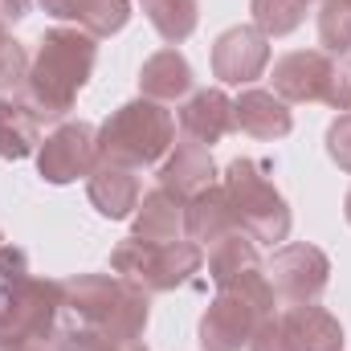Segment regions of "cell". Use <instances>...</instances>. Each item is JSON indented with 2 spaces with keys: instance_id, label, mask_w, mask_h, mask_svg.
<instances>
[{
  "instance_id": "cell-14",
  "label": "cell",
  "mask_w": 351,
  "mask_h": 351,
  "mask_svg": "<svg viewBox=\"0 0 351 351\" xmlns=\"http://www.w3.org/2000/svg\"><path fill=\"white\" fill-rule=\"evenodd\" d=\"M208 278L217 290H233V286H254V282H265L262 258H258V241L250 233H229L221 237L217 245H208Z\"/></svg>"
},
{
  "instance_id": "cell-11",
  "label": "cell",
  "mask_w": 351,
  "mask_h": 351,
  "mask_svg": "<svg viewBox=\"0 0 351 351\" xmlns=\"http://www.w3.org/2000/svg\"><path fill=\"white\" fill-rule=\"evenodd\" d=\"M269 66V37L254 25H233L213 41V78L225 86H250Z\"/></svg>"
},
{
  "instance_id": "cell-4",
  "label": "cell",
  "mask_w": 351,
  "mask_h": 351,
  "mask_svg": "<svg viewBox=\"0 0 351 351\" xmlns=\"http://www.w3.org/2000/svg\"><path fill=\"white\" fill-rule=\"evenodd\" d=\"M66 311V290L53 278H0V351L21 343H53L58 319Z\"/></svg>"
},
{
  "instance_id": "cell-12",
  "label": "cell",
  "mask_w": 351,
  "mask_h": 351,
  "mask_svg": "<svg viewBox=\"0 0 351 351\" xmlns=\"http://www.w3.org/2000/svg\"><path fill=\"white\" fill-rule=\"evenodd\" d=\"M331 70H335V58H327L323 49H294L274 62L269 82L282 102H323Z\"/></svg>"
},
{
  "instance_id": "cell-29",
  "label": "cell",
  "mask_w": 351,
  "mask_h": 351,
  "mask_svg": "<svg viewBox=\"0 0 351 351\" xmlns=\"http://www.w3.org/2000/svg\"><path fill=\"white\" fill-rule=\"evenodd\" d=\"M323 102H327L331 110H339V114H343V110H351V62H335Z\"/></svg>"
},
{
  "instance_id": "cell-25",
  "label": "cell",
  "mask_w": 351,
  "mask_h": 351,
  "mask_svg": "<svg viewBox=\"0 0 351 351\" xmlns=\"http://www.w3.org/2000/svg\"><path fill=\"white\" fill-rule=\"evenodd\" d=\"M131 12H135L131 0H86V8L78 16V29H86L94 41H102V37L123 33L127 21H131Z\"/></svg>"
},
{
  "instance_id": "cell-27",
  "label": "cell",
  "mask_w": 351,
  "mask_h": 351,
  "mask_svg": "<svg viewBox=\"0 0 351 351\" xmlns=\"http://www.w3.org/2000/svg\"><path fill=\"white\" fill-rule=\"evenodd\" d=\"M25 74H29V53L0 21V94H21Z\"/></svg>"
},
{
  "instance_id": "cell-26",
  "label": "cell",
  "mask_w": 351,
  "mask_h": 351,
  "mask_svg": "<svg viewBox=\"0 0 351 351\" xmlns=\"http://www.w3.org/2000/svg\"><path fill=\"white\" fill-rule=\"evenodd\" d=\"M53 351H152V348H143V339L119 343V339H106V335L94 331V327L74 323V327H66V331L53 335Z\"/></svg>"
},
{
  "instance_id": "cell-34",
  "label": "cell",
  "mask_w": 351,
  "mask_h": 351,
  "mask_svg": "<svg viewBox=\"0 0 351 351\" xmlns=\"http://www.w3.org/2000/svg\"><path fill=\"white\" fill-rule=\"evenodd\" d=\"M343 217H348V225H351V188H348V196H343Z\"/></svg>"
},
{
  "instance_id": "cell-32",
  "label": "cell",
  "mask_w": 351,
  "mask_h": 351,
  "mask_svg": "<svg viewBox=\"0 0 351 351\" xmlns=\"http://www.w3.org/2000/svg\"><path fill=\"white\" fill-rule=\"evenodd\" d=\"M29 4H33V0H0V21L12 25V21H21V16H29Z\"/></svg>"
},
{
  "instance_id": "cell-3",
  "label": "cell",
  "mask_w": 351,
  "mask_h": 351,
  "mask_svg": "<svg viewBox=\"0 0 351 351\" xmlns=\"http://www.w3.org/2000/svg\"><path fill=\"white\" fill-rule=\"evenodd\" d=\"M176 143V119L164 102L152 98H131L110 119L98 127V164H119V168H152L164 164V156Z\"/></svg>"
},
{
  "instance_id": "cell-13",
  "label": "cell",
  "mask_w": 351,
  "mask_h": 351,
  "mask_svg": "<svg viewBox=\"0 0 351 351\" xmlns=\"http://www.w3.org/2000/svg\"><path fill=\"white\" fill-rule=\"evenodd\" d=\"M233 127V98L225 90H196L188 94V102L180 106V139L188 143H200V147H213L221 143Z\"/></svg>"
},
{
  "instance_id": "cell-2",
  "label": "cell",
  "mask_w": 351,
  "mask_h": 351,
  "mask_svg": "<svg viewBox=\"0 0 351 351\" xmlns=\"http://www.w3.org/2000/svg\"><path fill=\"white\" fill-rule=\"evenodd\" d=\"M62 290H66V311L74 315V323L94 327L119 343L143 339L152 302H147V290H139L135 282L119 274H74L62 282Z\"/></svg>"
},
{
  "instance_id": "cell-33",
  "label": "cell",
  "mask_w": 351,
  "mask_h": 351,
  "mask_svg": "<svg viewBox=\"0 0 351 351\" xmlns=\"http://www.w3.org/2000/svg\"><path fill=\"white\" fill-rule=\"evenodd\" d=\"M12 351H53V343H21V348H12Z\"/></svg>"
},
{
  "instance_id": "cell-1",
  "label": "cell",
  "mask_w": 351,
  "mask_h": 351,
  "mask_svg": "<svg viewBox=\"0 0 351 351\" xmlns=\"http://www.w3.org/2000/svg\"><path fill=\"white\" fill-rule=\"evenodd\" d=\"M94 62H98V41L86 29H78V25L74 29H66V25L45 29L37 41V53L29 58L21 98L33 106V114L41 123H62L74 110L78 94L86 90Z\"/></svg>"
},
{
  "instance_id": "cell-23",
  "label": "cell",
  "mask_w": 351,
  "mask_h": 351,
  "mask_svg": "<svg viewBox=\"0 0 351 351\" xmlns=\"http://www.w3.org/2000/svg\"><path fill=\"white\" fill-rule=\"evenodd\" d=\"M311 0H250L254 12V29H262L265 37H290L302 21H306Z\"/></svg>"
},
{
  "instance_id": "cell-20",
  "label": "cell",
  "mask_w": 351,
  "mask_h": 351,
  "mask_svg": "<svg viewBox=\"0 0 351 351\" xmlns=\"http://www.w3.org/2000/svg\"><path fill=\"white\" fill-rule=\"evenodd\" d=\"M131 237L139 241H180L184 237V200L172 196L168 188H152L139 196V208H135V229Z\"/></svg>"
},
{
  "instance_id": "cell-35",
  "label": "cell",
  "mask_w": 351,
  "mask_h": 351,
  "mask_svg": "<svg viewBox=\"0 0 351 351\" xmlns=\"http://www.w3.org/2000/svg\"><path fill=\"white\" fill-rule=\"evenodd\" d=\"M0 245H4V233H0Z\"/></svg>"
},
{
  "instance_id": "cell-21",
  "label": "cell",
  "mask_w": 351,
  "mask_h": 351,
  "mask_svg": "<svg viewBox=\"0 0 351 351\" xmlns=\"http://www.w3.org/2000/svg\"><path fill=\"white\" fill-rule=\"evenodd\" d=\"M41 147V119L21 94H0V160H29Z\"/></svg>"
},
{
  "instance_id": "cell-31",
  "label": "cell",
  "mask_w": 351,
  "mask_h": 351,
  "mask_svg": "<svg viewBox=\"0 0 351 351\" xmlns=\"http://www.w3.org/2000/svg\"><path fill=\"white\" fill-rule=\"evenodd\" d=\"M49 16H58V21H74L78 25V16H82V8H86V0H37Z\"/></svg>"
},
{
  "instance_id": "cell-10",
  "label": "cell",
  "mask_w": 351,
  "mask_h": 351,
  "mask_svg": "<svg viewBox=\"0 0 351 351\" xmlns=\"http://www.w3.org/2000/svg\"><path fill=\"white\" fill-rule=\"evenodd\" d=\"M98 168V127L90 123H62L58 131H49L37 147V176L53 188L74 184Z\"/></svg>"
},
{
  "instance_id": "cell-5",
  "label": "cell",
  "mask_w": 351,
  "mask_h": 351,
  "mask_svg": "<svg viewBox=\"0 0 351 351\" xmlns=\"http://www.w3.org/2000/svg\"><path fill=\"white\" fill-rule=\"evenodd\" d=\"M233 200V213H237V229L250 233L254 241L262 245H278L290 237V204L286 196L274 188L269 180V164L262 160H233L225 168V184H221Z\"/></svg>"
},
{
  "instance_id": "cell-22",
  "label": "cell",
  "mask_w": 351,
  "mask_h": 351,
  "mask_svg": "<svg viewBox=\"0 0 351 351\" xmlns=\"http://www.w3.org/2000/svg\"><path fill=\"white\" fill-rule=\"evenodd\" d=\"M143 16L168 45H180L200 25V0H143Z\"/></svg>"
},
{
  "instance_id": "cell-28",
  "label": "cell",
  "mask_w": 351,
  "mask_h": 351,
  "mask_svg": "<svg viewBox=\"0 0 351 351\" xmlns=\"http://www.w3.org/2000/svg\"><path fill=\"white\" fill-rule=\"evenodd\" d=\"M327 156L339 164V172L351 176V110H343V114L327 127Z\"/></svg>"
},
{
  "instance_id": "cell-6",
  "label": "cell",
  "mask_w": 351,
  "mask_h": 351,
  "mask_svg": "<svg viewBox=\"0 0 351 351\" xmlns=\"http://www.w3.org/2000/svg\"><path fill=\"white\" fill-rule=\"evenodd\" d=\"M204 265V250L196 241H139V237H123L110 250V269L127 282H135L147 294H168L176 286H184L196 269Z\"/></svg>"
},
{
  "instance_id": "cell-9",
  "label": "cell",
  "mask_w": 351,
  "mask_h": 351,
  "mask_svg": "<svg viewBox=\"0 0 351 351\" xmlns=\"http://www.w3.org/2000/svg\"><path fill=\"white\" fill-rule=\"evenodd\" d=\"M274 294L290 306V302H319V294L331 286V258L319 245L306 241H290L282 250H274V258L265 262Z\"/></svg>"
},
{
  "instance_id": "cell-8",
  "label": "cell",
  "mask_w": 351,
  "mask_h": 351,
  "mask_svg": "<svg viewBox=\"0 0 351 351\" xmlns=\"http://www.w3.org/2000/svg\"><path fill=\"white\" fill-rule=\"evenodd\" d=\"M339 319L319 302H290L274 311L250 339V351H343Z\"/></svg>"
},
{
  "instance_id": "cell-30",
  "label": "cell",
  "mask_w": 351,
  "mask_h": 351,
  "mask_svg": "<svg viewBox=\"0 0 351 351\" xmlns=\"http://www.w3.org/2000/svg\"><path fill=\"white\" fill-rule=\"evenodd\" d=\"M21 274H29V254L4 241L0 245V278H21Z\"/></svg>"
},
{
  "instance_id": "cell-15",
  "label": "cell",
  "mask_w": 351,
  "mask_h": 351,
  "mask_svg": "<svg viewBox=\"0 0 351 351\" xmlns=\"http://www.w3.org/2000/svg\"><path fill=\"white\" fill-rule=\"evenodd\" d=\"M233 127L262 143H274L294 131V114H290V102H282L274 90L250 86L233 98Z\"/></svg>"
},
{
  "instance_id": "cell-19",
  "label": "cell",
  "mask_w": 351,
  "mask_h": 351,
  "mask_svg": "<svg viewBox=\"0 0 351 351\" xmlns=\"http://www.w3.org/2000/svg\"><path fill=\"white\" fill-rule=\"evenodd\" d=\"M192 82H196V74H192L188 58L176 45L152 53L143 62V70H139V94L152 98V102H164V106L176 102V98H184V94H192Z\"/></svg>"
},
{
  "instance_id": "cell-17",
  "label": "cell",
  "mask_w": 351,
  "mask_h": 351,
  "mask_svg": "<svg viewBox=\"0 0 351 351\" xmlns=\"http://www.w3.org/2000/svg\"><path fill=\"white\" fill-rule=\"evenodd\" d=\"M213 184H217L213 152L200 147V143H188V139L172 143V152H168L164 164H160V188H168L180 200H192L196 192H204V188H213Z\"/></svg>"
},
{
  "instance_id": "cell-24",
  "label": "cell",
  "mask_w": 351,
  "mask_h": 351,
  "mask_svg": "<svg viewBox=\"0 0 351 351\" xmlns=\"http://www.w3.org/2000/svg\"><path fill=\"white\" fill-rule=\"evenodd\" d=\"M319 45L327 58L351 53V0H323L319 8Z\"/></svg>"
},
{
  "instance_id": "cell-18",
  "label": "cell",
  "mask_w": 351,
  "mask_h": 351,
  "mask_svg": "<svg viewBox=\"0 0 351 351\" xmlns=\"http://www.w3.org/2000/svg\"><path fill=\"white\" fill-rule=\"evenodd\" d=\"M86 196L98 208V217L106 221H127L139 208V176L135 168H119V164H98L86 176Z\"/></svg>"
},
{
  "instance_id": "cell-7",
  "label": "cell",
  "mask_w": 351,
  "mask_h": 351,
  "mask_svg": "<svg viewBox=\"0 0 351 351\" xmlns=\"http://www.w3.org/2000/svg\"><path fill=\"white\" fill-rule=\"evenodd\" d=\"M274 286H233V290H217V298L208 302V311L200 315L196 327V343L200 351H241L250 348V339L258 335L265 319L274 315Z\"/></svg>"
},
{
  "instance_id": "cell-16",
  "label": "cell",
  "mask_w": 351,
  "mask_h": 351,
  "mask_svg": "<svg viewBox=\"0 0 351 351\" xmlns=\"http://www.w3.org/2000/svg\"><path fill=\"white\" fill-rule=\"evenodd\" d=\"M229 233H237V213H233V200L221 184L184 200V237L188 241H196L204 250V245H217Z\"/></svg>"
}]
</instances>
